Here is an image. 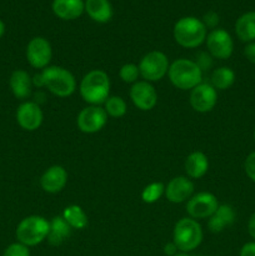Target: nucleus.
Here are the masks:
<instances>
[{
  "instance_id": "f257e3e1",
  "label": "nucleus",
  "mask_w": 255,
  "mask_h": 256,
  "mask_svg": "<svg viewBox=\"0 0 255 256\" xmlns=\"http://www.w3.org/2000/svg\"><path fill=\"white\" fill-rule=\"evenodd\" d=\"M35 85L46 86L50 92L60 98L70 96L76 89V82L72 72L62 66H46L42 74L35 75Z\"/></svg>"
},
{
  "instance_id": "f03ea898",
  "label": "nucleus",
  "mask_w": 255,
  "mask_h": 256,
  "mask_svg": "<svg viewBox=\"0 0 255 256\" xmlns=\"http://www.w3.org/2000/svg\"><path fill=\"white\" fill-rule=\"evenodd\" d=\"M168 75L172 84L180 90H192L202 80V70L198 62L184 58L170 64Z\"/></svg>"
},
{
  "instance_id": "7ed1b4c3",
  "label": "nucleus",
  "mask_w": 255,
  "mask_h": 256,
  "mask_svg": "<svg viewBox=\"0 0 255 256\" xmlns=\"http://www.w3.org/2000/svg\"><path fill=\"white\" fill-rule=\"evenodd\" d=\"M80 95L90 105H98L105 102L109 98L110 80L102 70H92L88 72L80 82Z\"/></svg>"
},
{
  "instance_id": "20e7f679",
  "label": "nucleus",
  "mask_w": 255,
  "mask_h": 256,
  "mask_svg": "<svg viewBox=\"0 0 255 256\" xmlns=\"http://www.w3.org/2000/svg\"><path fill=\"white\" fill-rule=\"evenodd\" d=\"M174 39L182 48H198L206 39V26L198 18H182L174 25Z\"/></svg>"
},
{
  "instance_id": "39448f33",
  "label": "nucleus",
  "mask_w": 255,
  "mask_h": 256,
  "mask_svg": "<svg viewBox=\"0 0 255 256\" xmlns=\"http://www.w3.org/2000/svg\"><path fill=\"white\" fill-rule=\"evenodd\" d=\"M202 242V230L194 219L182 218L175 224L172 242L182 252H189L196 249Z\"/></svg>"
},
{
  "instance_id": "423d86ee",
  "label": "nucleus",
  "mask_w": 255,
  "mask_h": 256,
  "mask_svg": "<svg viewBox=\"0 0 255 256\" xmlns=\"http://www.w3.org/2000/svg\"><path fill=\"white\" fill-rule=\"evenodd\" d=\"M49 222L39 215H32L19 222L16 228V239L25 246H35L48 238Z\"/></svg>"
},
{
  "instance_id": "0eeeda50",
  "label": "nucleus",
  "mask_w": 255,
  "mask_h": 256,
  "mask_svg": "<svg viewBox=\"0 0 255 256\" xmlns=\"http://www.w3.org/2000/svg\"><path fill=\"white\" fill-rule=\"evenodd\" d=\"M169 66V60L166 55L164 52L154 50V52H148L140 60V75L144 78L145 82H159L168 74Z\"/></svg>"
},
{
  "instance_id": "6e6552de",
  "label": "nucleus",
  "mask_w": 255,
  "mask_h": 256,
  "mask_svg": "<svg viewBox=\"0 0 255 256\" xmlns=\"http://www.w3.org/2000/svg\"><path fill=\"white\" fill-rule=\"evenodd\" d=\"M108 122V114L102 108L98 105H90L79 112L76 119L78 128L85 134H95L105 126Z\"/></svg>"
},
{
  "instance_id": "1a4fd4ad",
  "label": "nucleus",
  "mask_w": 255,
  "mask_h": 256,
  "mask_svg": "<svg viewBox=\"0 0 255 256\" xmlns=\"http://www.w3.org/2000/svg\"><path fill=\"white\" fill-rule=\"evenodd\" d=\"M218 199L212 192H202L194 195L186 204V212L192 219H206L216 212Z\"/></svg>"
},
{
  "instance_id": "9d476101",
  "label": "nucleus",
  "mask_w": 255,
  "mask_h": 256,
  "mask_svg": "<svg viewBox=\"0 0 255 256\" xmlns=\"http://www.w3.org/2000/svg\"><path fill=\"white\" fill-rule=\"evenodd\" d=\"M52 45L45 38H32L26 46V59L35 69H45L52 60Z\"/></svg>"
},
{
  "instance_id": "9b49d317",
  "label": "nucleus",
  "mask_w": 255,
  "mask_h": 256,
  "mask_svg": "<svg viewBox=\"0 0 255 256\" xmlns=\"http://www.w3.org/2000/svg\"><path fill=\"white\" fill-rule=\"evenodd\" d=\"M218 102L216 89L212 85L202 82L190 92V105L198 112H209Z\"/></svg>"
},
{
  "instance_id": "f8f14e48",
  "label": "nucleus",
  "mask_w": 255,
  "mask_h": 256,
  "mask_svg": "<svg viewBox=\"0 0 255 256\" xmlns=\"http://www.w3.org/2000/svg\"><path fill=\"white\" fill-rule=\"evenodd\" d=\"M206 46L210 54L218 59H228L232 56L234 42L229 32L224 29H214L206 38Z\"/></svg>"
},
{
  "instance_id": "ddd939ff",
  "label": "nucleus",
  "mask_w": 255,
  "mask_h": 256,
  "mask_svg": "<svg viewBox=\"0 0 255 256\" xmlns=\"http://www.w3.org/2000/svg\"><path fill=\"white\" fill-rule=\"evenodd\" d=\"M130 99L138 109L149 112L156 105L158 92L149 82H136L130 89Z\"/></svg>"
},
{
  "instance_id": "4468645a",
  "label": "nucleus",
  "mask_w": 255,
  "mask_h": 256,
  "mask_svg": "<svg viewBox=\"0 0 255 256\" xmlns=\"http://www.w3.org/2000/svg\"><path fill=\"white\" fill-rule=\"evenodd\" d=\"M42 109L34 102H25L19 105L16 110V122L26 132H34L39 129L42 122Z\"/></svg>"
},
{
  "instance_id": "2eb2a0df",
  "label": "nucleus",
  "mask_w": 255,
  "mask_h": 256,
  "mask_svg": "<svg viewBox=\"0 0 255 256\" xmlns=\"http://www.w3.org/2000/svg\"><path fill=\"white\" fill-rule=\"evenodd\" d=\"M192 192H194V184L192 180L185 176L172 178L165 186V196L174 204H180L190 199Z\"/></svg>"
},
{
  "instance_id": "dca6fc26",
  "label": "nucleus",
  "mask_w": 255,
  "mask_h": 256,
  "mask_svg": "<svg viewBox=\"0 0 255 256\" xmlns=\"http://www.w3.org/2000/svg\"><path fill=\"white\" fill-rule=\"evenodd\" d=\"M68 182V172L62 165H52L45 170L40 178V185L42 190L50 194H56L62 192Z\"/></svg>"
},
{
  "instance_id": "f3484780",
  "label": "nucleus",
  "mask_w": 255,
  "mask_h": 256,
  "mask_svg": "<svg viewBox=\"0 0 255 256\" xmlns=\"http://www.w3.org/2000/svg\"><path fill=\"white\" fill-rule=\"evenodd\" d=\"M85 2L82 0H54L52 12L62 20H74L82 14Z\"/></svg>"
},
{
  "instance_id": "a211bd4d",
  "label": "nucleus",
  "mask_w": 255,
  "mask_h": 256,
  "mask_svg": "<svg viewBox=\"0 0 255 256\" xmlns=\"http://www.w3.org/2000/svg\"><path fill=\"white\" fill-rule=\"evenodd\" d=\"M9 85L12 92L18 99H26L32 94V80L25 70L18 69L12 72L9 80Z\"/></svg>"
},
{
  "instance_id": "6ab92c4d",
  "label": "nucleus",
  "mask_w": 255,
  "mask_h": 256,
  "mask_svg": "<svg viewBox=\"0 0 255 256\" xmlns=\"http://www.w3.org/2000/svg\"><path fill=\"white\" fill-rule=\"evenodd\" d=\"M235 220V212L230 205H219L216 212L210 216L208 226L212 232H222L226 226L232 225Z\"/></svg>"
},
{
  "instance_id": "aec40b11",
  "label": "nucleus",
  "mask_w": 255,
  "mask_h": 256,
  "mask_svg": "<svg viewBox=\"0 0 255 256\" xmlns=\"http://www.w3.org/2000/svg\"><path fill=\"white\" fill-rule=\"evenodd\" d=\"M209 169L208 156L202 152H194L185 159V172L192 179H200Z\"/></svg>"
},
{
  "instance_id": "412c9836",
  "label": "nucleus",
  "mask_w": 255,
  "mask_h": 256,
  "mask_svg": "<svg viewBox=\"0 0 255 256\" xmlns=\"http://www.w3.org/2000/svg\"><path fill=\"white\" fill-rule=\"evenodd\" d=\"M70 232H72V228L65 222L64 218L55 216L49 222V232H48L46 239L50 245L58 246V245H62L70 236Z\"/></svg>"
},
{
  "instance_id": "4be33fe9",
  "label": "nucleus",
  "mask_w": 255,
  "mask_h": 256,
  "mask_svg": "<svg viewBox=\"0 0 255 256\" xmlns=\"http://www.w3.org/2000/svg\"><path fill=\"white\" fill-rule=\"evenodd\" d=\"M85 10L94 22H108L112 16V8L109 0H86Z\"/></svg>"
},
{
  "instance_id": "5701e85b",
  "label": "nucleus",
  "mask_w": 255,
  "mask_h": 256,
  "mask_svg": "<svg viewBox=\"0 0 255 256\" xmlns=\"http://www.w3.org/2000/svg\"><path fill=\"white\" fill-rule=\"evenodd\" d=\"M235 32L242 42L255 40V12L242 14L235 22Z\"/></svg>"
},
{
  "instance_id": "b1692460",
  "label": "nucleus",
  "mask_w": 255,
  "mask_h": 256,
  "mask_svg": "<svg viewBox=\"0 0 255 256\" xmlns=\"http://www.w3.org/2000/svg\"><path fill=\"white\" fill-rule=\"evenodd\" d=\"M62 218L72 229L82 230L88 226V216L79 205H69L65 208Z\"/></svg>"
},
{
  "instance_id": "393cba45",
  "label": "nucleus",
  "mask_w": 255,
  "mask_h": 256,
  "mask_svg": "<svg viewBox=\"0 0 255 256\" xmlns=\"http://www.w3.org/2000/svg\"><path fill=\"white\" fill-rule=\"evenodd\" d=\"M234 82L235 72L228 66L218 68L212 74V85L215 89L226 90L234 84Z\"/></svg>"
},
{
  "instance_id": "a878e982",
  "label": "nucleus",
  "mask_w": 255,
  "mask_h": 256,
  "mask_svg": "<svg viewBox=\"0 0 255 256\" xmlns=\"http://www.w3.org/2000/svg\"><path fill=\"white\" fill-rule=\"evenodd\" d=\"M104 110L112 118H122L126 114V102L120 96H109L105 102Z\"/></svg>"
},
{
  "instance_id": "bb28decb",
  "label": "nucleus",
  "mask_w": 255,
  "mask_h": 256,
  "mask_svg": "<svg viewBox=\"0 0 255 256\" xmlns=\"http://www.w3.org/2000/svg\"><path fill=\"white\" fill-rule=\"evenodd\" d=\"M162 194H165L164 184L162 182H152L142 189V199L146 204H154L162 198Z\"/></svg>"
},
{
  "instance_id": "cd10ccee",
  "label": "nucleus",
  "mask_w": 255,
  "mask_h": 256,
  "mask_svg": "<svg viewBox=\"0 0 255 256\" xmlns=\"http://www.w3.org/2000/svg\"><path fill=\"white\" fill-rule=\"evenodd\" d=\"M140 75L139 66L132 62H128V64H124L122 68H120L119 76L120 79L122 80L126 84H135L138 82V78Z\"/></svg>"
},
{
  "instance_id": "c85d7f7f",
  "label": "nucleus",
  "mask_w": 255,
  "mask_h": 256,
  "mask_svg": "<svg viewBox=\"0 0 255 256\" xmlns=\"http://www.w3.org/2000/svg\"><path fill=\"white\" fill-rule=\"evenodd\" d=\"M2 256H30L29 248L20 242H14L5 249Z\"/></svg>"
},
{
  "instance_id": "c756f323",
  "label": "nucleus",
  "mask_w": 255,
  "mask_h": 256,
  "mask_svg": "<svg viewBox=\"0 0 255 256\" xmlns=\"http://www.w3.org/2000/svg\"><path fill=\"white\" fill-rule=\"evenodd\" d=\"M244 169L248 176H249L252 182H255V152L248 155L246 160H245Z\"/></svg>"
},
{
  "instance_id": "7c9ffc66",
  "label": "nucleus",
  "mask_w": 255,
  "mask_h": 256,
  "mask_svg": "<svg viewBox=\"0 0 255 256\" xmlns=\"http://www.w3.org/2000/svg\"><path fill=\"white\" fill-rule=\"evenodd\" d=\"M205 26H210V28H214L215 25L219 22V16L218 14H215L214 12H209L204 15V20H202Z\"/></svg>"
},
{
  "instance_id": "2f4dec72",
  "label": "nucleus",
  "mask_w": 255,
  "mask_h": 256,
  "mask_svg": "<svg viewBox=\"0 0 255 256\" xmlns=\"http://www.w3.org/2000/svg\"><path fill=\"white\" fill-rule=\"evenodd\" d=\"M244 55L250 62L255 64V42H249L244 49Z\"/></svg>"
},
{
  "instance_id": "473e14b6",
  "label": "nucleus",
  "mask_w": 255,
  "mask_h": 256,
  "mask_svg": "<svg viewBox=\"0 0 255 256\" xmlns=\"http://www.w3.org/2000/svg\"><path fill=\"white\" fill-rule=\"evenodd\" d=\"M239 256H255V242H246L240 250Z\"/></svg>"
},
{
  "instance_id": "72a5a7b5",
  "label": "nucleus",
  "mask_w": 255,
  "mask_h": 256,
  "mask_svg": "<svg viewBox=\"0 0 255 256\" xmlns=\"http://www.w3.org/2000/svg\"><path fill=\"white\" fill-rule=\"evenodd\" d=\"M164 252L165 255L168 256H174L175 254H178V248L174 242H168L166 245L164 246Z\"/></svg>"
},
{
  "instance_id": "f704fd0d",
  "label": "nucleus",
  "mask_w": 255,
  "mask_h": 256,
  "mask_svg": "<svg viewBox=\"0 0 255 256\" xmlns=\"http://www.w3.org/2000/svg\"><path fill=\"white\" fill-rule=\"evenodd\" d=\"M248 232H249V235L255 239V212L250 216L249 222H248Z\"/></svg>"
},
{
  "instance_id": "c9c22d12",
  "label": "nucleus",
  "mask_w": 255,
  "mask_h": 256,
  "mask_svg": "<svg viewBox=\"0 0 255 256\" xmlns=\"http://www.w3.org/2000/svg\"><path fill=\"white\" fill-rule=\"evenodd\" d=\"M4 32H5V25H4V22H2V20H0V38L2 36Z\"/></svg>"
},
{
  "instance_id": "e433bc0d",
  "label": "nucleus",
  "mask_w": 255,
  "mask_h": 256,
  "mask_svg": "<svg viewBox=\"0 0 255 256\" xmlns=\"http://www.w3.org/2000/svg\"><path fill=\"white\" fill-rule=\"evenodd\" d=\"M174 256H190V255H188L186 252H178V254H175Z\"/></svg>"
},
{
  "instance_id": "4c0bfd02",
  "label": "nucleus",
  "mask_w": 255,
  "mask_h": 256,
  "mask_svg": "<svg viewBox=\"0 0 255 256\" xmlns=\"http://www.w3.org/2000/svg\"><path fill=\"white\" fill-rule=\"evenodd\" d=\"M254 139H255V132H254Z\"/></svg>"
}]
</instances>
